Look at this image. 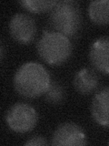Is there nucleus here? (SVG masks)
I'll list each match as a JSON object with an SVG mask.
<instances>
[{
  "label": "nucleus",
  "instance_id": "nucleus-2",
  "mask_svg": "<svg viewBox=\"0 0 109 146\" xmlns=\"http://www.w3.org/2000/svg\"><path fill=\"white\" fill-rule=\"evenodd\" d=\"M50 21L54 29L64 36H74L80 29L82 17L78 4L71 0L57 1L53 7Z\"/></svg>",
  "mask_w": 109,
  "mask_h": 146
},
{
  "label": "nucleus",
  "instance_id": "nucleus-7",
  "mask_svg": "<svg viewBox=\"0 0 109 146\" xmlns=\"http://www.w3.org/2000/svg\"><path fill=\"white\" fill-rule=\"evenodd\" d=\"M109 40L107 36L95 40L90 48L89 58L93 66L104 74L109 72Z\"/></svg>",
  "mask_w": 109,
  "mask_h": 146
},
{
  "label": "nucleus",
  "instance_id": "nucleus-12",
  "mask_svg": "<svg viewBox=\"0 0 109 146\" xmlns=\"http://www.w3.org/2000/svg\"><path fill=\"white\" fill-rule=\"evenodd\" d=\"M47 99L51 103H59L63 100L64 97V90L62 87L57 83H53L48 87L47 90Z\"/></svg>",
  "mask_w": 109,
  "mask_h": 146
},
{
  "label": "nucleus",
  "instance_id": "nucleus-10",
  "mask_svg": "<svg viewBox=\"0 0 109 146\" xmlns=\"http://www.w3.org/2000/svg\"><path fill=\"white\" fill-rule=\"evenodd\" d=\"M108 0L92 1L89 4V17L94 23L100 26L108 24Z\"/></svg>",
  "mask_w": 109,
  "mask_h": 146
},
{
  "label": "nucleus",
  "instance_id": "nucleus-6",
  "mask_svg": "<svg viewBox=\"0 0 109 146\" xmlns=\"http://www.w3.org/2000/svg\"><path fill=\"white\" fill-rule=\"evenodd\" d=\"M9 30L13 38L20 43H29L35 38L36 25L29 15L18 13L14 16L9 23Z\"/></svg>",
  "mask_w": 109,
  "mask_h": 146
},
{
  "label": "nucleus",
  "instance_id": "nucleus-9",
  "mask_svg": "<svg viewBox=\"0 0 109 146\" xmlns=\"http://www.w3.org/2000/svg\"><path fill=\"white\" fill-rule=\"evenodd\" d=\"M76 90L81 94H88L97 90L98 86V77L90 68H83L76 73L74 79Z\"/></svg>",
  "mask_w": 109,
  "mask_h": 146
},
{
  "label": "nucleus",
  "instance_id": "nucleus-4",
  "mask_svg": "<svg viewBox=\"0 0 109 146\" xmlns=\"http://www.w3.org/2000/svg\"><path fill=\"white\" fill-rule=\"evenodd\" d=\"M6 121L11 130L17 133H26L35 127L38 121L37 112L27 103H16L8 110Z\"/></svg>",
  "mask_w": 109,
  "mask_h": 146
},
{
  "label": "nucleus",
  "instance_id": "nucleus-13",
  "mask_svg": "<svg viewBox=\"0 0 109 146\" xmlns=\"http://www.w3.org/2000/svg\"><path fill=\"white\" fill-rule=\"evenodd\" d=\"M48 143L45 138L42 136H33L30 139L27 140L25 145L26 146H42V145H47Z\"/></svg>",
  "mask_w": 109,
  "mask_h": 146
},
{
  "label": "nucleus",
  "instance_id": "nucleus-3",
  "mask_svg": "<svg viewBox=\"0 0 109 146\" xmlns=\"http://www.w3.org/2000/svg\"><path fill=\"white\" fill-rule=\"evenodd\" d=\"M37 51L47 63L58 65L70 57L72 44L67 36L58 32H45L38 41Z\"/></svg>",
  "mask_w": 109,
  "mask_h": 146
},
{
  "label": "nucleus",
  "instance_id": "nucleus-8",
  "mask_svg": "<svg viewBox=\"0 0 109 146\" xmlns=\"http://www.w3.org/2000/svg\"><path fill=\"white\" fill-rule=\"evenodd\" d=\"M108 108L109 90L106 87L95 95L91 106V112L94 120L104 127H108L109 125Z\"/></svg>",
  "mask_w": 109,
  "mask_h": 146
},
{
  "label": "nucleus",
  "instance_id": "nucleus-1",
  "mask_svg": "<svg viewBox=\"0 0 109 146\" xmlns=\"http://www.w3.org/2000/svg\"><path fill=\"white\" fill-rule=\"evenodd\" d=\"M50 82L47 70L36 62L23 64L14 77L16 90L26 98H36L43 95L47 92Z\"/></svg>",
  "mask_w": 109,
  "mask_h": 146
},
{
  "label": "nucleus",
  "instance_id": "nucleus-11",
  "mask_svg": "<svg viewBox=\"0 0 109 146\" xmlns=\"http://www.w3.org/2000/svg\"><path fill=\"white\" fill-rule=\"evenodd\" d=\"M22 7H24L26 10L34 13H43L49 10H52L56 6L57 1H39V0H25L19 2Z\"/></svg>",
  "mask_w": 109,
  "mask_h": 146
},
{
  "label": "nucleus",
  "instance_id": "nucleus-5",
  "mask_svg": "<svg viewBox=\"0 0 109 146\" xmlns=\"http://www.w3.org/2000/svg\"><path fill=\"white\" fill-rule=\"evenodd\" d=\"M52 144L56 146H82L86 144V137L80 126L73 122H65L54 131Z\"/></svg>",
  "mask_w": 109,
  "mask_h": 146
}]
</instances>
